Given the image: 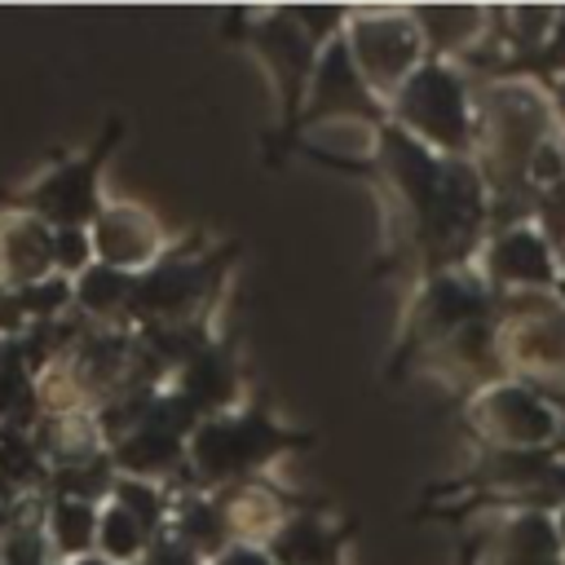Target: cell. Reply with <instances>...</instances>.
I'll return each mask as SVG.
<instances>
[]
</instances>
